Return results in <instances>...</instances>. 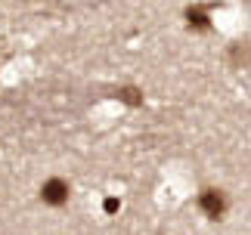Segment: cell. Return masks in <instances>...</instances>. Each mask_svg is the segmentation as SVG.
<instances>
[{
  "label": "cell",
  "instance_id": "cell-2",
  "mask_svg": "<svg viewBox=\"0 0 251 235\" xmlns=\"http://www.w3.org/2000/svg\"><path fill=\"white\" fill-rule=\"evenodd\" d=\"M41 198L47 204H65L69 201V183L65 180H47L41 189Z\"/></svg>",
  "mask_w": 251,
  "mask_h": 235
},
{
  "label": "cell",
  "instance_id": "cell-1",
  "mask_svg": "<svg viewBox=\"0 0 251 235\" xmlns=\"http://www.w3.org/2000/svg\"><path fill=\"white\" fill-rule=\"evenodd\" d=\"M199 204H201V211H205L211 220L224 217V211H226V201H224V195H220L217 189H205L201 198H199Z\"/></svg>",
  "mask_w": 251,
  "mask_h": 235
},
{
  "label": "cell",
  "instance_id": "cell-3",
  "mask_svg": "<svg viewBox=\"0 0 251 235\" xmlns=\"http://www.w3.org/2000/svg\"><path fill=\"white\" fill-rule=\"evenodd\" d=\"M189 25H196V28H208V13L205 9H189Z\"/></svg>",
  "mask_w": 251,
  "mask_h": 235
}]
</instances>
